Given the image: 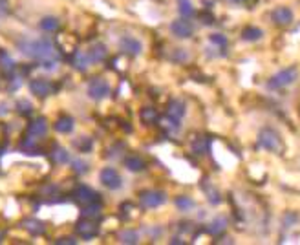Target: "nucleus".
Listing matches in <instances>:
<instances>
[{"label":"nucleus","mask_w":300,"mask_h":245,"mask_svg":"<svg viewBox=\"0 0 300 245\" xmlns=\"http://www.w3.org/2000/svg\"><path fill=\"white\" fill-rule=\"evenodd\" d=\"M19 48L22 53H26L28 57L37 59L42 63L44 68H55L59 61V53L53 46V42L50 39H38V40H24V42L19 44Z\"/></svg>","instance_id":"obj_1"},{"label":"nucleus","mask_w":300,"mask_h":245,"mask_svg":"<svg viewBox=\"0 0 300 245\" xmlns=\"http://www.w3.org/2000/svg\"><path fill=\"white\" fill-rule=\"evenodd\" d=\"M256 143H258V149L267 150V152H275L278 154L282 150V139H280V134L276 132L275 128H262L258 132V137H256Z\"/></svg>","instance_id":"obj_2"},{"label":"nucleus","mask_w":300,"mask_h":245,"mask_svg":"<svg viewBox=\"0 0 300 245\" xmlns=\"http://www.w3.org/2000/svg\"><path fill=\"white\" fill-rule=\"evenodd\" d=\"M298 79V68L296 66H289L284 68L280 72H276L269 81H267V88L269 90H282V88L289 86Z\"/></svg>","instance_id":"obj_3"},{"label":"nucleus","mask_w":300,"mask_h":245,"mask_svg":"<svg viewBox=\"0 0 300 245\" xmlns=\"http://www.w3.org/2000/svg\"><path fill=\"white\" fill-rule=\"evenodd\" d=\"M110 93V84L106 79L103 77H94L90 82H88V97L94 99V101H101L105 99Z\"/></svg>","instance_id":"obj_4"},{"label":"nucleus","mask_w":300,"mask_h":245,"mask_svg":"<svg viewBox=\"0 0 300 245\" xmlns=\"http://www.w3.org/2000/svg\"><path fill=\"white\" fill-rule=\"evenodd\" d=\"M139 200H141V205L147 209H157L167 202V194L163 190H143L139 194Z\"/></svg>","instance_id":"obj_5"},{"label":"nucleus","mask_w":300,"mask_h":245,"mask_svg":"<svg viewBox=\"0 0 300 245\" xmlns=\"http://www.w3.org/2000/svg\"><path fill=\"white\" fill-rule=\"evenodd\" d=\"M99 179L106 188H110V190H117V188H121V185H123V179H121L119 172L112 167L103 168L99 174Z\"/></svg>","instance_id":"obj_6"},{"label":"nucleus","mask_w":300,"mask_h":245,"mask_svg":"<svg viewBox=\"0 0 300 245\" xmlns=\"http://www.w3.org/2000/svg\"><path fill=\"white\" fill-rule=\"evenodd\" d=\"M170 31L172 35H176L178 39H189L194 33V24H192L189 19H178L170 24Z\"/></svg>","instance_id":"obj_7"},{"label":"nucleus","mask_w":300,"mask_h":245,"mask_svg":"<svg viewBox=\"0 0 300 245\" xmlns=\"http://www.w3.org/2000/svg\"><path fill=\"white\" fill-rule=\"evenodd\" d=\"M271 20L276 26H289L293 22V11L286 6H278L271 11Z\"/></svg>","instance_id":"obj_8"},{"label":"nucleus","mask_w":300,"mask_h":245,"mask_svg":"<svg viewBox=\"0 0 300 245\" xmlns=\"http://www.w3.org/2000/svg\"><path fill=\"white\" fill-rule=\"evenodd\" d=\"M73 200H77L79 203H82V205H88V203H96L97 202V196L99 194L94 192L90 187H86V185H79V187L73 190Z\"/></svg>","instance_id":"obj_9"},{"label":"nucleus","mask_w":300,"mask_h":245,"mask_svg":"<svg viewBox=\"0 0 300 245\" xmlns=\"http://www.w3.org/2000/svg\"><path fill=\"white\" fill-rule=\"evenodd\" d=\"M75 231H77V234L81 236V238H84V240H92L94 236H97L99 229H97V225L94 221H90V218H84V220H81L75 225Z\"/></svg>","instance_id":"obj_10"},{"label":"nucleus","mask_w":300,"mask_h":245,"mask_svg":"<svg viewBox=\"0 0 300 245\" xmlns=\"http://www.w3.org/2000/svg\"><path fill=\"white\" fill-rule=\"evenodd\" d=\"M29 90L37 97H48L53 91V86L52 82L46 81V79H35V81L29 82Z\"/></svg>","instance_id":"obj_11"},{"label":"nucleus","mask_w":300,"mask_h":245,"mask_svg":"<svg viewBox=\"0 0 300 245\" xmlns=\"http://www.w3.org/2000/svg\"><path fill=\"white\" fill-rule=\"evenodd\" d=\"M119 48L123 50L124 53H128V55H139L141 53V50H143V46H141V42H139L138 39H134V37H123L119 42Z\"/></svg>","instance_id":"obj_12"},{"label":"nucleus","mask_w":300,"mask_h":245,"mask_svg":"<svg viewBox=\"0 0 300 245\" xmlns=\"http://www.w3.org/2000/svg\"><path fill=\"white\" fill-rule=\"evenodd\" d=\"M46 132H48V123H46L44 117H37L28 125V135H31V137H40Z\"/></svg>","instance_id":"obj_13"},{"label":"nucleus","mask_w":300,"mask_h":245,"mask_svg":"<svg viewBox=\"0 0 300 245\" xmlns=\"http://www.w3.org/2000/svg\"><path fill=\"white\" fill-rule=\"evenodd\" d=\"M22 227H24L31 236H42L44 231H46V227H44L42 221L35 220V218H26V220H22Z\"/></svg>","instance_id":"obj_14"},{"label":"nucleus","mask_w":300,"mask_h":245,"mask_svg":"<svg viewBox=\"0 0 300 245\" xmlns=\"http://www.w3.org/2000/svg\"><path fill=\"white\" fill-rule=\"evenodd\" d=\"M207 231H209L212 236H222L225 231H227V218H225V216H216L215 220L209 223Z\"/></svg>","instance_id":"obj_15"},{"label":"nucleus","mask_w":300,"mask_h":245,"mask_svg":"<svg viewBox=\"0 0 300 245\" xmlns=\"http://www.w3.org/2000/svg\"><path fill=\"white\" fill-rule=\"evenodd\" d=\"M92 63V59H90V55L88 53H84V52H75L73 53V57H72V64H73V68H77L79 72H84L86 68H88V64Z\"/></svg>","instance_id":"obj_16"},{"label":"nucleus","mask_w":300,"mask_h":245,"mask_svg":"<svg viewBox=\"0 0 300 245\" xmlns=\"http://www.w3.org/2000/svg\"><path fill=\"white\" fill-rule=\"evenodd\" d=\"M73 126H75V123H73V117L70 116H62L55 121V130H57L59 134H70L73 130Z\"/></svg>","instance_id":"obj_17"},{"label":"nucleus","mask_w":300,"mask_h":245,"mask_svg":"<svg viewBox=\"0 0 300 245\" xmlns=\"http://www.w3.org/2000/svg\"><path fill=\"white\" fill-rule=\"evenodd\" d=\"M264 37V31L260 28H256V26H247V28L242 31V39L245 40V42H256V40H260Z\"/></svg>","instance_id":"obj_18"},{"label":"nucleus","mask_w":300,"mask_h":245,"mask_svg":"<svg viewBox=\"0 0 300 245\" xmlns=\"http://www.w3.org/2000/svg\"><path fill=\"white\" fill-rule=\"evenodd\" d=\"M124 165H126V168H128L130 172H141L147 167L143 158H139V156H128V158L124 159Z\"/></svg>","instance_id":"obj_19"},{"label":"nucleus","mask_w":300,"mask_h":245,"mask_svg":"<svg viewBox=\"0 0 300 245\" xmlns=\"http://www.w3.org/2000/svg\"><path fill=\"white\" fill-rule=\"evenodd\" d=\"M90 55L92 63H101V61H105L106 55H108V50H106L105 44H96V46H92V50L88 52Z\"/></svg>","instance_id":"obj_20"},{"label":"nucleus","mask_w":300,"mask_h":245,"mask_svg":"<svg viewBox=\"0 0 300 245\" xmlns=\"http://www.w3.org/2000/svg\"><path fill=\"white\" fill-rule=\"evenodd\" d=\"M205 181H207V179H205ZM203 192L207 194V200H209L210 205H220V203H222V196H220V192L210 185L209 181L203 183Z\"/></svg>","instance_id":"obj_21"},{"label":"nucleus","mask_w":300,"mask_h":245,"mask_svg":"<svg viewBox=\"0 0 300 245\" xmlns=\"http://www.w3.org/2000/svg\"><path fill=\"white\" fill-rule=\"evenodd\" d=\"M168 116L176 117V119H181V117L185 116V105L181 101H178V99H174V101L168 103Z\"/></svg>","instance_id":"obj_22"},{"label":"nucleus","mask_w":300,"mask_h":245,"mask_svg":"<svg viewBox=\"0 0 300 245\" xmlns=\"http://www.w3.org/2000/svg\"><path fill=\"white\" fill-rule=\"evenodd\" d=\"M159 125H161L163 128L167 130L168 134H176L178 130H180V121H178L176 117H172V116L163 117L161 123H159Z\"/></svg>","instance_id":"obj_23"},{"label":"nucleus","mask_w":300,"mask_h":245,"mask_svg":"<svg viewBox=\"0 0 300 245\" xmlns=\"http://www.w3.org/2000/svg\"><path fill=\"white\" fill-rule=\"evenodd\" d=\"M174 205L180 209V211H191V209H194V200H192L191 196H178L176 200H174Z\"/></svg>","instance_id":"obj_24"},{"label":"nucleus","mask_w":300,"mask_h":245,"mask_svg":"<svg viewBox=\"0 0 300 245\" xmlns=\"http://www.w3.org/2000/svg\"><path fill=\"white\" fill-rule=\"evenodd\" d=\"M119 241L121 243H138L139 241V234L136 231H132V229H124V231L119 232Z\"/></svg>","instance_id":"obj_25"},{"label":"nucleus","mask_w":300,"mask_h":245,"mask_svg":"<svg viewBox=\"0 0 300 245\" xmlns=\"http://www.w3.org/2000/svg\"><path fill=\"white\" fill-rule=\"evenodd\" d=\"M0 68L4 73H11L15 70V61L6 52H0Z\"/></svg>","instance_id":"obj_26"},{"label":"nucleus","mask_w":300,"mask_h":245,"mask_svg":"<svg viewBox=\"0 0 300 245\" xmlns=\"http://www.w3.org/2000/svg\"><path fill=\"white\" fill-rule=\"evenodd\" d=\"M40 29L42 31H48V33H52V31H57L59 29V20L55 19V17H44L42 20H40Z\"/></svg>","instance_id":"obj_27"},{"label":"nucleus","mask_w":300,"mask_h":245,"mask_svg":"<svg viewBox=\"0 0 300 245\" xmlns=\"http://www.w3.org/2000/svg\"><path fill=\"white\" fill-rule=\"evenodd\" d=\"M141 121L143 123H147V125H154L157 121V112H156V108H152V106H147V108H143L141 110Z\"/></svg>","instance_id":"obj_28"},{"label":"nucleus","mask_w":300,"mask_h":245,"mask_svg":"<svg viewBox=\"0 0 300 245\" xmlns=\"http://www.w3.org/2000/svg\"><path fill=\"white\" fill-rule=\"evenodd\" d=\"M178 4H180V13H181V17L183 19H191L192 15L196 13L194 11V8H192V4H191V0H178Z\"/></svg>","instance_id":"obj_29"},{"label":"nucleus","mask_w":300,"mask_h":245,"mask_svg":"<svg viewBox=\"0 0 300 245\" xmlns=\"http://www.w3.org/2000/svg\"><path fill=\"white\" fill-rule=\"evenodd\" d=\"M35 137H31V135H28L26 139H22V143H20V150L24 152V154H37V144H35Z\"/></svg>","instance_id":"obj_30"},{"label":"nucleus","mask_w":300,"mask_h":245,"mask_svg":"<svg viewBox=\"0 0 300 245\" xmlns=\"http://www.w3.org/2000/svg\"><path fill=\"white\" fill-rule=\"evenodd\" d=\"M53 161H55V163H61V165L68 163V161H70V154H68V150L62 149V146H57V149L53 150Z\"/></svg>","instance_id":"obj_31"},{"label":"nucleus","mask_w":300,"mask_h":245,"mask_svg":"<svg viewBox=\"0 0 300 245\" xmlns=\"http://www.w3.org/2000/svg\"><path fill=\"white\" fill-rule=\"evenodd\" d=\"M101 214V207L96 203H88L82 209V218H97Z\"/></svg>","instance_id":"obj_32"},{"label":"nucleus","mask_w":300,"mask_h":245,"mask_svg":"<svg viewBox=\"0 0 300 245\" xmlns=\"http://www.w3.org/2000/svg\"><path fill=\"white\" fill-rule=\"evenodd\" d=\"M192 150H194L196 154H205V152L209 150V141L205 139V137H200V139H196L194 144H192Z\"/></svg>","instance_id":"obj_33"},{"label":"nucleus","mask_w":300,"mask_h":245,"mask_svg":"<svg viewBox=\"0 0 300 245\" xmlns=\"http://www.w3.org/2000/svg\"><path fill=\"white\" fill-rule=\"evenodd\" d=\"M210 42L215 44L216 48L225 50V46H227V37H225V35H222V33H212V35H210Z\"/></svg>","instance_id":"obj_34"},{"label":"nucleus","mask_w":300,"mask_h":245,"mask_svg":"<svg viewBox=\"0 0 300 245\" xmlns=\"http://www.w3.org/2000/svg\"><path fill=\"white\" fill-rule=\"evenodd\" d=\"M17 110H19V114H22V116H28V114H31V103L26 101V99H20L19 103H17Z\"/></svg>","instance_id":"obj_35"},{"label":"nucleus","mask_w":300,"mask_h":245,"mask_svg":"<svg viewBox=\"0 0 300 245\" xmlns=\"http://www.w3.org/2000/svg\"><path fill=\"white\" fill-rule=\"evenodd\" d=\"M75 146L81 150V152H88V150L92 149V139L90 137H81L79 141H75Z\"/></svg>","instance_id":"obj_36"},{"label":"nucleus","mask_w":300,"mask_h":245,"mask_svg":"<svg viewBox=\"0 0 300 245\" xmlns=\"http://www.w3.org/2000/svg\"><path fill=\"white\" fill-rule=\"evenodd\" d=\"M72 165H73V172H77V174L88 172V163H84V161H81V159H75Z\"/></svg>","instance_id":"obj_37"},{"label":"nucleus","mask_w":300,"mask_h":245,"mask_svg":"<svg viewBox=\"0 0 300 245\" xmlns=\"http://www.w3.org/2000/svg\"><path fill=\"white\" fill-rule=\"evenodd\" d=\"M296 220H298V216L293 214V212H289V214L284 216V227H293V223H295Z\"/></svg>","instance_id":"obj_38"},{"label":"nucleus","mask_w":300,"mask_h":245,"mask_svg":"<svg viewBox=\"0 0 300 245\" xmlns=\"http://www.w3.org/2000/svg\"><path fill=\"white\" fill-rule=\"evenodd\" d=\"M55 243L57 245H62V243H77V240H73L72 236H64V238H59V240H55Z\"/></svg>","instance_id":"obj_39"},{"label":"nucleus","mask_w":300,"mask_h":245,"mask_svg":"<svg viewBox=\"0 0 300 245\" xmlns=\"http://www.w3.org/2000/svg\"><path fill=\"white\" fill-rule=\"evenodd\" d=\"M231 4H234V6H243V4H247L249 0H229Z\"/></svg>","instance_id":"obj_40"},{"label":"nucleus","mask_w":300,"mask_h":245,"mask_svg":"<svg viewBox=\"0 0 300 245\" xmlns=\"http://www.w3.org/2000/svg\"><path fill=\"white\" fill-rule=\"evenodd\" d=\"M172 243H185V241L180 240V238H172Z\"/></svg>","instance_id":"obj_41"},{"label":"nucleus","mask_w":300,"mask_h":245,"mask_svg":"<svg viewBox=\"0 0 300 245\" xmlns=\"http://www.w3.org/2000/svg\"><path fill=\"white\" fill-rule=\"evenodd\" d=\"M2 240H4V232L0 231V241H2Z\"/></svg>","instance_id":"obj_42"},{"label":"nucleus","mask_w":300,"mask_h":245,"mask_svg":"<svg viewBox=\"0 0 300 245\" xmlns=\"http://www.w3.org/2000/svg\"><path fill=\"white\" fill-rule=\"evenodd\" d=\"M0 2H4V0H0Z\"/></svg>","instance_id":"obj_43"}]
</instances>
